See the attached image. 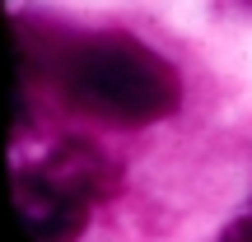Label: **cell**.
Masks as SVG:
<instances>
[{
  "label": "cell",
  "mask_w": 252,
  "mask_h": 242,
  "mask_svg": "<svg viewBox=\"0 0 252 242\" xmlns=\"http://www.w3.org/2000/svg\"><path fill=\"white\" fill-rule=\"evenodd\" d=\"M89 219V200H80L75 191H65L42 163L24 168L9 187V219H5V238L14 242H52V238H70L84 228Z\"/></svg>",
  "instance_id": "cell-2"
},
{
  "label": "cell",
  "mask_w": 252,
  "mask_h": 242,
  "mask_svg": "<svg viewBox=\"0 0 252 242\" xmlns=\"http://www.w3.org/2000/svg\"><path fill=\"white\" fill-rule=\"evenodd\" d=\"M42 168L52 172L65 191H75L80 200H89V205L117 191V163H112L103 149H94L89 140H61L42 159Z\"/></svg>",
  "instance_id": "cell-3"
},
{
  "label": "cell",
  "mask_w": 252,
  "mask_h": 242,
  "mask_svg": "<svg viewBox=\"0 0 252 242\" xmlns=\"http://www.w3.org/2000/svg\"><path fill=\"white\" fill-rule=\"evenodd\" d=\"M56 93L70 108L112 126H150L173 117L182 84L163 56L131 37H84L65 42L47 61Z\"/></svg>",
  "instance_id": "cell-1"
},
{
  "label": "cell",
  "mask_w": 252,
  "mask_h": 242,
  "mask_svg": "<svg viewBox=\"0 0 252 242\" xmlns=\"http://www.w3.org/2000/svg\"><path fill=\"white\" fill-rule=\"evenodd\" d=\"M229 238H252V215H243L234 228H229Z\"/></svg>",
  "instance_id": "cell-4"
}]
</instances>
